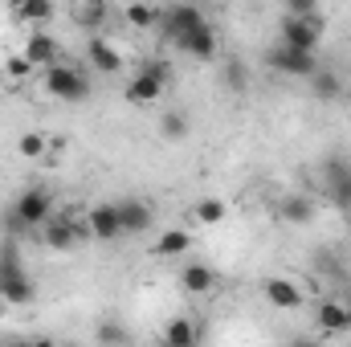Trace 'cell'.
Instances as JSON below:
<instances>
[{
    "label": "cell",
    "instance_id": "cell-29",
    "mask_svg": "<svg viewBox=\"0 0 351 347\" xmlns=\"http://www.w3.org/2000/svg\"><path fill=\"white\" fill-rule=\"evenodd\" d=\"M98 339H102V344H127L131 335H127L123 327H114V323H102V327H98Z\"/></svg>",
    "mask_w": 351,
    "mask_h": 347
},
{
    "label": "cell",
    "instance_id": "cell-30",
    "mask_svg": "<svg viewBox=\"0 0 351 347\" xmlns=\"http://www.w3.org/2000/svg\"><path fill=\"white\" fill-rule=\"evenodd\" d=\"M225 82H229V90H241V86H245V66H241V62H229Z\"/></svg>",
    "mask_w": 351,
    "mask_h": 347
},
{
    "label": "cell",
    "instance_id": "cell-9",
    "mask_svg": "<svg viewBox=\"0 0 351 347\" xmlns=\"http://www.w3.org/2000/svg\"><path fill=\"white\" fill-rule=\"evenodd\" d=\"M208 16L196 8V4H172V8H164L160 12V25H164V37L176 41V37H184L188 29H196V25H204Z\"/></svg>",
    "mask_w": 351,
    "mask_h": 347
},
{
    "label": "cell",
    "instance_id": "cell-1",
    "mask_svg": "<svg viewBox=\"0 0 351 347\" xmlns=\"http://www.w3.org/2000/svg\"><path fill=\"white\" fill-rule=\"evenodd\" d=\"M168 78H172V66L168 62H156V58H143L139 62V70H135V78L127 82V102H135V106H147V102H156L164 86H168Z\"/></svg>",
    "mask_w": 351,
    "mask_h": 347
},
{
    "label": "cell",
    "instance_id": "cell-15",
    "mask_svg": "<svg viewBox=\"0 0 351 347\" xmlns=\"http://www.w3.org/2000/svg\"><path fill=\"white\" fill-rule=\"evenodd\" d=\"M86 58H90V66L98 70V74H114L119 66H123V58H119V49L106 41V37H90V45H86Z\"/></svg>",
    "mask_w": 351,
    "mask_h": 347
},
{
    "label": "cell",
    "instance_id": "cell-20",
    "mask_svg": "<svg viewBox=\"0 0 351 347\" xmlns=\"http://www.w3.org/2000/svg\"><path fill=\"white\" fill-rule=\"evenodd\" d=\"M306 86H311V94H315L319 102H339V94H343L339 74H331V70H315V74L306 78Z\"/></svg>",
    "mask_w": 351,
    "mask_h": 347
},
{
    "label": "cell",
    "instance_id": "cell-18",
    "mask_svg": "<svg viewBox=\"0 0 351 347\" xmlns=\"http://www.w3.org/2000/svg\"><path fill=\"white\" fill-rule=\"evenodd\" d=\"M213 282H217V274H213L204 261H192V265H184V274H180V286H184L188 294H208Z\"/></svg>",
    "mask_w": 351,
    "mask_h": 347
},
{
    "label": "cell",
    "instance_id": "cell-5",
    "mask_svg": "<svg viewBox=\"0 0 351 347\" xmlns=\"http://www.w3.org/2000/svg\"><path fill=\"white\" fill-rule=\"evenodd\" d=\"M323 12H306V16H282V45H294V49H319L323 41Z\"/></svg>",
    "mask_w": 351,
    "mask_h": 347
},
{
    "label": "cell",
    "instance_id": "cell-2",
    "mask_svg": "<svg viewBox=\"0 0 351 347\" xmlns=\"http://www.w3.org/2000/svg\"><path fill=\"white\" fill-rule=\"evenodd\" d=\"M33 294L37 290H33L25 265L16 258V246H4V254H0V298L12 307H25V302H33Z\"/></svg>",
    "mask_w": 351,
    "mask_h": 347
},
{
    "label": "cell",
    "instance_id": "cell-4",
    "mask_svg": "<svg viewBox=\"0 0 351 347\" xmlns=\"http://www.w3.org/2000/svg\"><path fill=\"white\" fill-rule=\"evenodd\" d=\"M8 217H12L16 229H41V225L53 217V196H49L45 188H29V192L16 196V204H12Z\"/></svg>",
    "mask_w": 351,
    "mask_h": 347
},
{
    "label": "cell",
    "instance_id": "cell-19",
    "mask_svg": "<svg viewBox=\"0 0 351 347\" xmlns=\"http://www.w3.org/2000/svg\"><path fill=\"white\" fill-rule=\"evenodd\" d=\"M12 16L25 25H45L53 21V0H12Z\"/></svg>",
    "mask_w": 351,
    "mask_h": 347
},
{
    "label": "cell",
    "instance_id": "cell-8",
    "mask_svg": "<svg viewBox=\"0 0 351 347\" xmlns=\"http://www.w3.org/2000/svg\"><path fill=\"white\" fill-rule=\"evenodd\" d=\"M41 237H45V246H49V250L66 254V250H74V246H78L82 229H78L74 213H53V217H49V221L41 225Z\"/></svg>",
    "mask_w": 351,
    "mask_h": 347
},
{
    "label": "cell",
    "instance_id": "cell-12",
    "mask_svg": "<svg viewBox=\"0 0 351 347\" xmlns=\"http://www.w3.org/2000/svg\"><path fill=\"white\" fill-rule=\"evenodd\" d=\"M21 53H25V58H29V62H33L37 70H45V66L62 62V45H58V41H53L49 33H41V29H37V33H33V37L25 41V49H21Z\"/></svg>",
    "mask_w": 351,
    "mask_h": 347
},
{
    "label": "cell",
    "instance_id": "cell-25",
    "mask_svg": "<svg viewBox=\"0 0 351 347\" xmlns=\"http://www.w3.org/2000/svg\"><path fill=\"white\" fill-rule=\"evenodd\" d=\"M164 344H176V347L196 344V327H192L188 319H172V323H168V331H164Z\"/></svg>",
    "mask_w": 351,
    "mask_h": 347
},
{
    "label": "cell",
    "instance_id": "cell-14",
    "mask_svg": "<svg viewBox=\"0 0 351 347\" xmlns=\"http://www.w3.org/2000/svg\"><path fill=\"white\" fill-rule=\"evenodd\" d=\"M278 217H282L286 225H306V221L315 217V204H311L306 192H290V196L278 200Z\"/></svg>",
    "mask_w": 351,
    "mask_h": 347
},
{
    "label": "cell",
    "instance_id": "cell-24",
    "mask_svg": "<svg viewBox=\"0 0 351 347\" xmlns=\"http://www.w3.org/2000/svg\"><path fill=\"white\" fill-rule=\"evenodd\" d=\"M74 21H78L82 29H98V25L106 21V4H102V0H90V4H78V8H74Z\"/></svg>",
    "mask_w": 351,
    "mask_h": 347
},
{
    "label": "cell",
    "instance_id": "cell-17",
    "mask_svg": "<svg viewBox=\"0 0 351 347\" xmlns=\"http://www.w3.org/2000/svg\"><path fill=\"white\" fill-rule=\"evenodd\" d=\"M265 298H269L278 311H294V307H302V290H298L290 278H269V282H265Z\"/></svg>",
    "mask_w": 351,
    "mask_h": 347
},
{
    "label": "cell",
    "instance_id": "cell-27",
    "mask_svg": "<svg viewBox=\"0 0 351 347\" xmlns=\"http://www.w3.org/2000/svg\"><path fill=\"white\" fill-rule=\"evenodd\" d=\"M16 152H21L25 160H37V156H45V135H37V131L21 135V139H16Z\"/></svg>",
    "mask_w": 351,
    "mask_h": 347
},
{
    "label": "cell",
    "instance_id": "cell-10",
    "mask_svg": "<svg viewBox=\"0 0 351 347\" xmlns=\"http://www.w3.org/2000/svg\"><path fill=\"white\" fill-rule=\"evenodd\" d=\"M86 233L98 241H114L123 237V217H119V204H94L86 213Z\"/></svg>",
    "mask_w": 351,
    "mask_h": 347
},
{
    "label": "cell",
    "instance_id": "cell-16",
    "mask_svg": "<svg viewBox=\"0 0 351 347\" xmlns=\"http://www.w3.org/2000/svg\"><path fill=\"white\" fill-rule=\"evenodd\" d=\"M119 217H123V233H147L152 229V204H143V200H123L119 204Z\"/></svg>",
    "mask_w": 351,
    "mask_h": 347
},
{
    "label": "cell",
    "instance_id": "cell-31",
    "mask_svg": "<svg viewBox=\"0 0 351 347\" xmlns=\"http://www.w3.org/2000/svg\"><path fill=\"white\" fill-rule=\"evenodd\" d=\"M286 12H290V16H306V12H319V0H286Z\"/></svg>",
    "mask_w": 351,
    "mask_h": 347
},
{
    "label": "cell",
    "instance_id": "cell-3",
    "mask_svg": "<svg viewBox=\"0 0 351 347\" xmlns=\"http://www.w3.org/2000/svg\"><path fill=\"white\" fill-rule=\"evenodd\" d=\"M45 90L62 102H86L90 98V78L78 66H66V62H53L45 66Z\"/></svg>",
    "mask_w": 351,
    "mask_h": 347
},
{
    "label": "cell",
    "instance_id": "cell-21",
    "mask_svg": "<svg viewBox=\"0 0 351 347\" xmlns=\"http://www.w3.org/2000/svg\"><path fill=\"white\" fill-rule=\"evenodd\" d=\"M188 246H192V237L184 229H168L156 241V258H180V254H188Z\"/></svg>",
    "mask_w": 351,
    "mask_h": 347
},
{
    "label": "cell",
    "instance_id": "cell-6",
    "mask_svg": "<svg viewBox=\"0 0 351 347\" xmlns=\"http://www.w3.org/2000/svg\"><path fill=\"white\" fill-rule=\"evenodd\" d=\"M265 62H269L278 74H286V78H311V74L319 70V62H315L311 49H294V45H282V41L265 53Z\"/></svg>",
    "mask_w": 351,
    "mask_h": 347
},
{
    "label": "cell",
    "instance_id": "cell-23",
    "mask_svg": "<svg viewBox=\"0 0 351 347\" xmlns=\"http://www.w3.org/2000/svg\"><path fill=\"white\" fill-rule=\"evenodd\" d=\"M225 213H229V208H225V200H217V196H204V200L196 204V221H200V225H221Z\"/></svg>",
    "mask_w": 351,
    "mask_h": 347
},
{
    "label": "cell",
    "instance_id": "cell-13",
    "mask_svg": "<svg viewBox=\"0 0 351 347\" xmlns=\"http://www.w3.org/2000/svg\"><path fill=\"white\" fill-rule=\"evenodd\" d=\"M315 319H319V327H323L327 335L351 331V307H348V302H339V298H327V302H319Z\"/></svg>",
    "mask_w": 351,
    "mask_h": 347
},
{
    "label": "cell",
    "instance_id": "cell-11",
    "mask_svg": "<svg viewBox=\"0 0 351 347\" xmlns=\"http://www.w3.org/2000/svg\"><path fill=\"white\" fill-rule=\"evenodd\" d=\"M323 180H327L323 188H327L331 204H335V208H343V213H351V164H348V160H331Z\"/></svg>",
    "mask_w": 351,
    "mask_h": 347
},
{
    "label": "cell",
    "instance_id": "cell-22",
    "mask_svg": "<svg viewBox=\"0 0 351 347\" xmlns=\"http://www.w3.org/2000/svg\"><path fill=\"white\" fill-rule=\"evenodd\" d=\"M127 25H131V29H156V25H160V12H156L152 4H139V0H135V4H127Z\"/></svg>",
    "mask_w": 351,
    "mask_h": 347
},
{
    "label": "cell",
    "instance_id": "cell-7",
    "mask_svg": "<svg viewBox=\"0 0 351 347\" xmlns=\"http://www.w3.org/2000/svg\"><path fill=\"white\" fill-rule=\"evenodd\" d=\"M180 53H188L192 62H213L217 58V49H221V41H217V29L204 21V25H196V29H188L184 37H176L172 41Z\"/></svg>",
    "mask_w": 351,
    "mask_h": 347
},
{
    "label": "cell",
    "instance_id": "cell-28",
    "mask_svg": "<svg viewBox=\"0 0 351 347\" xmlns=\"http://www.w3.org/2000/svg\"><path fill=\"white\" fill-rule=\"evenodd\" d=\"M33 70H37V66H33V62H29L25 53H12V58L4 62V74H8V78H16V82H25V78H29Z\"/></svg>",
    "mask_w": 351,
    "mask_h": 347
},
{
    "label": "cell",
    "instance_id": "cell-32",
    "mask_svg": "<svg viewBox=\"0 0 351 347\" xmlns=\"http://www.w3.org/2000/svg\"><path fill=\"white\" fill-rule=\"evenodd\" d=\"M348 307H351V290H348Z\"/></svg>",
    "mask_w": 351,
    "mask_h": 347
},
{
    "label": "cell",
    "instance_id": "cell-26",
    "mask_svg": "<svg viewBox=\"0 0 351 347\" xmlns=\"http://www.w3.org/2000/svg\"><path fill=\"white\" fill-rule=\"evenodd\" d=\"M160 131H164V139H184L188 135V115L184 110H168L160 119Z\"/></svg>",
    "mask_w": 351,
    "mask_h": 347
}]
</instances>
